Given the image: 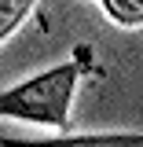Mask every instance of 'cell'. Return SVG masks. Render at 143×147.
<instances>
[{
	"mask_svg": "<svg viewBox=\"0 0 143 147\" xmlns=\"http://www.w3.org/2000/svg\"><path fill=\"white\" fill-rule=\"evenodd\" d=\"M77 81H81V66L59 63L22 85H11L0 92V118L70 132V107L77 96Z\"/></svg>",
	"mask_w": 143,
	"mask_h": 147,
	"instance_id": "obj_1",
	"label": "cell"
},
{
	"mask_svg": "<svg viewBox=\"0 0 143 147\" xmlns=\"http://www.w3.org/2000/svg\"><path fill=\"white\" fill-rule=\"evenodd\" d=\"M33 7L37 0H0V44L22 30V22L33 15Z\"/></svg>",
	"mask_w": 143,
	"mask_h": 147,
	"instance_id": "obj_4",
	"label": "cell"
},
{
	"mask_svg": "<svg viewBox=\"0 0 143 147\" xmlns=\"http://www.w3.org/2000/svg\"><path fill=\"white\" fill-rule=\"evenodd\" d=\"M0 147H143V132H66V136H0Z\"/></svg>",
	"mask_w": 143,
	"mask_h": 147,
	"instance_id": "obj_2",
	"label": "cell"
},
{
	"mask_svg": "<svg viewBox=\"0 0 143 147\" xmlns=\"http://www.w3.org/2000/svg\"><path fill=\"white\" fill-rule=\"evenodd\" d=\"M99 7L114 26H125V30L143 26V0H99Z\"/></svg>",
	"mask_w": 143,
	"mask_h": 147,
	"instance_id": "obj_3",
	"label": "cell"
}]
</instances>
